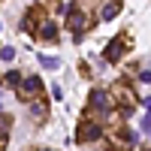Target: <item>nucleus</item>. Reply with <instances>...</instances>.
Wrapping results in <instances>:
<instances>
[{"instance_id": "3", "label": "nucleus", "mask_w": 151, "mask_h": 151, "mask_svg": "<svg viewBox=\"0 0 151 151\" xmlns=\"http://www.w3.org/2000/svg\"><path fill=\"white\" fill-rule=\"evenodd\" d=\"M100 136H103V124L100 121H91V118H85L82 124H79V130H76V142H97Z\"/></svg>"}, {"instance_id": "7", "label": "nucleus", "mask_w": 151, "mask_h": 151, "mask_svg": "<svg viewBox=\"0 0 151 151\" xmlns=\"http://www.w3.org/2000/svg\"><path fill=\"white\" fill-rule=\"evenodd\" d=\"M36 40H42V42H60V40H58V24H55L52 18H42L40 30H36Z\"/></svg>"}, {"instance_id": "14", "label": "nucleus", "mask_w": 151, "mask_h": 151, "mask_svg": "<svg viewBox=\"0 0 151 151\" xmlns=\"http://www.w3.org/2000/svg\"><path fill=\"white\" fill-rule=\"evenodd\" d=\"M12 58H15V48H12V45H3V48H0V60L12 64Z\"/></svg>"}, {"instance_id": "17", "label": "nucleus", "mask_w": 151, "mask_h": 151, "mask_svg": "<svg viewBox=\"0 0 151 151\" xmlns=\"http://www.w3.org/2000/svg\"><path fill=\"white\" fill-rule=\"evenodd\" d=\"M142 130H145V133H151V115H148V118H142Z\"/></svg>"}, {"instance_id": "12", "label": "nucleus", "mask_w": 151, "mask_h": 151, "mask_svg": "<svg viewBox=\"0 0 151 151\" xmlns=\"http://www.w3.org/2000/svg\"><path fill=\"white\" fill-rule=\"evenodd\" d=\"M3 82H6L9 88H18V85H21L24 79H21V73H18V70H9V73L3 76Z\"/></svg>"}, {"instance_id": "10", "label": "nucleus", "mask_w": 151, "mask_h": 151, "mask_svg": "<svg viewBox=\"0 0 151 151\" xmlns=\"http://www.w3.org/2000/svg\"><path fill=\"white\" fill-rule=\"evenodd\" d=\"M9 127H12V115L0 112V148L6 145V136H9Z\"/></svg>"}, {"instance_id": "9", "label": "nucleus", "mask_w": 151, "mask_h": 151, "mask_svg": "<svg viewBox=\"0 0 151 151\" xmlns=\"http://www.w3.org/2000/svg\"><path fill=\"white\" fill-rule=\"evenodd\" d=\"M36 6L45 9V15H55V12L64 9V0H36Z\"/></svg>"}, {"instance_id": "6", "label": "nucleus", "mask_w": 151, "mask_h": 151, "mask_svg": "<svg viewBox=\"0 0 151 151\" xmlns=\"http://www.w3.org/2000/svg\"><path fill=\"white\" fill-rule=\"evenodd\" d=\"M109 136H112V139H109V148H127V145H136V136H133L127 127H115Z\"/></svg>"}, {"instance_id": "2", "label": "nucleus", "mask_w": 151, "mask_h": 151, "mask_svg": "<svg viewBox=\"0 0 151 151\" xmlns=\"http://www.w3.org/2000/svg\"><path fill=\"white\" fill-rule=\"evenodd\" d=\"M91 27V18H88V12L79 6V3H73L70 6V15H67V30L76 36V40H82V33Z\"/></svg>"}, {"instance_id": "1", "label": "nucleus", "mask_w": 151, "mask_h": 151, "mask_svg": "<svg viewBox=\"0 0 151 151\" xmlns=\"http://www.w3.org/2000/svg\"><path fill=\"white\" fill-rule=\"evenodd\" d=\"M112 109H115L112 91H106V88H91V94H88V118L91 121H103V118L112 115Z\"/></svg>"}, {"instance_id": "4", "label": "nucleus", "mask_w": 151, "mask_h": 151, "mask_svg": "<svg viewBox=\"0 0 151 151\" xmlns=\"http://www.w3.org/2000/svg\"><path fill=\"white\" fill-rule=\"evenodd\" d=\"M124 52H127V36L118 33L115 40H109V45L103 48V58H106V64H118L124 58Z\"/></svg>"}, {"instance_id": "15", "label": "nucleus", "mask_w": 151, "mask_h": 151, "mask_svg": "<svg viewBox=\"0 0 151 151\" xmlns=\"http://www.w3.org/2000/svg\"><path fill=\"white\" fill-rule=\"evenodd\" d=\"M52 97H55V100H64V88H60V85H52Z\"/></svg>"}, {"instance_id": "11", "label": "nucleus", "mask_w": 151, "mask_h": 151, "mask_svg": "<svg viewBox=\"0 0 151 151\" xmlns=\"http://www.w3.org/2000/svg\"><path fill=\"white\" fill-rule=\"evenodd\" d=\"M36 60H40L45 70H58L60 67V58H52V55H36Z\"/></svg>"}, {"instance_id": "5", "label": "nucleus", "mask_w": 151, "mask_h": 151, "mask_svg": "<svg viewBox=\"0 0 151 151\" xmlns=\"http://www.w3.org/2000/svg\"><path fill=\"white\" fill-rule=\"evenodd\" d=\"M40 91H42L40 76H27V79L18 85V97H21V100H33V97H40Z\"/></svg>"}, {"instance_id": "16", "label": "nucleus", "mask_w": 151, "mask_h": 151, "mask_svg": "<svg viewBox=\"0 0 151 151\" xmlns=\"http://www.w3.org/2000/svg\"><path fill=\"white\" fill-rule=\"evenodd\" d=\"M139 82H151V70H142L139 73Z\"/></svg>"}, {"instance_id": "13", "label": "nucleus", "mask_w": 151, "mask_h": 151, "mask_svg": "<svg viewBox=\"0 0 151 151\" xmlns=\"http://www.w3.org/2000/svg\"><path fill=\"white\" fill-rule=\"evenodd\" d=\"M30 112H33V121H45V112H48V109H45V103L40 100V103L30 106Z\"/></svg>"}, {"instance_id": "8", "label": "nucleus", "mask_w": 151, "mask_h": 151, "mask_svg": "<svg viewBox=\"0 0 151 151\" xmlns=\"http://www.w3.org/2000/svg\"><path fill=\"white\" fill-rule=\"evenodd\" d=\"M118 12H121V0H106L103 9H100V18H103V21H112Z\"/></svg>"}]
</instances>
